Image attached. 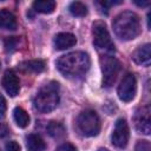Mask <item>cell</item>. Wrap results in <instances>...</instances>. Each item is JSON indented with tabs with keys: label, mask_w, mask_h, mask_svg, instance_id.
Returning <instances> with one entry per match:
<instances>
[{
	"label": "cell",
	"mask_w": 151,
	"mask_h": 151,
	"mask_svg": "<svg viewBox=\"0 0 151 151\" xmlns=\"http://www.w3.org/2000/svg\"><path fill=\"white\" fill-rule=\"evenodd\" d=\"M114 34L122 40H132L140 33V20L139 17L131 12L125 11L116 15L112 22Z\"/></svg>",
	"instance_id": "2"
},
{
	"label": "cell",
	"mask_w": 151,
	"mask_h": 151,
	"mask_svg": "<svg viewBox=\"0 0 151 151\" xmlns=\"http://www.w3.org/2000/svg\"><path fill=\"white\" fill-rule=\"evenodd\" d=\"M137 93V79L133 73H126L119 86H118V97L122 101H131Z\"/></svg>",
	"instance_id": "7"
},
{
	"label": "cell",
	"mask_w": 151,
	"mask_h": 151,
	"mask_svg": "<svg viewBox=\"0 0 151 151\" xmlns=\"http://www.w3.org/2000/svg\"><path fill=\"white\" fill-rule=\"evenodd\" d=\"M134 151H151L150 142L147 140H138L134 147Z\"/></svg>",
	"instance_id": "21"
},
{
	"label": "cell",
	"mask_w": 151,
	"mask_h": 151,
	"mask_svg": "<svg viewBox=\"0 0 151 151\" xmlns=\"http://www.w3.org/2000/svg\"><path fill=\"white\" fill-rule=\"evenodd\" d=\"M32 7L35 12L44 13V14H50L54 11L55 2L52 1V0H37V1L33 2Z\"/></svg>",
	"instance_id": "16"
},
{
	"label": "cell",
	"mask_w": 151,
	"mask_h": 151,
	"mask_svg": "<svg viewBox=\"0 0 151 151\" xmlns=\"http://www.w3.org/2000/svg\"><path fill=\"white\" fill-rule=\"evenodd\" d=\"M20 150H21L20 145L14 140L7 142L5 145V151H20Z\"/></svg>",
	"instance_id": "23"
},
{
	"label": "cell",
	"mask_w": 151,
	"mask_h": 151,
	"mask_svg": "<svg viewBox=\"0 0 151 151\" xmlns=\"http://www.w3.org/2000/svg\"><path fill=\"white\" fill-rule=\"evenodd\" d=\"M55 151H77V147L74 145H72L71 143H64L61 145H59Z\"/></svg>",
	"instance_id": "24"
},
{
	"label": "cell",
	"mask_w": 151,
	"mask_h": 151,
	"mask_svg": "<svg viewBox=\"0 0 151 151\" xmlns=\"http://www.w3.org/2000/svg\"><path fill=\"white\" fill-rule=\"evenodd\" d=\"M136 130L143 134H150L151 132V124H150V107L142 106L139 107L133 117Z\"/></svg>",
	"instance_id": "9"
},
{
	"label": "cell",
	"mask_w": 151,
	"mask_h": 151,
	"mask_svg": "<svg viewBox=\"0 0 151 151\" xmlns=\"http://www.w3.org/2000/svg\"><path fill=\"white\" fill-rule=\"evenodd\" d=\"M19 68L25 72H33V73H40L45 70V61L40 59H33V60H26L19 64Z\"/></svg>",
	"instance_id": "14"
},
{
	"label": "cell",
	"mask_w": 151,
	"mask_h": 151,
	"mask_svg": "<svg viewBox=\"0 0 151 151\" xmlns=\"http://www.w3.org/2000/svg\"><path fill=\"white\" fill-rule=\"evenodd\" d=\"M147 27L150 28V13L147 14Z\"/></svg>",
	"instance_id": "28"
},
{
	"label": "cell",
	"mask_w": 151,
	"mask_h": 151,
	"mask_svg": "<svg viewBox=\"0 0 151 151\" xmlns=\"http://www.w3.org/2000/svg\"><path fill=\"white\" fill-rule=\"evenodd\" d=\"M46 130H47V133H48L51 137H53V138H61V137H64L65 133H66L65 126H64L61 123L55 122V120L50 122L48 125H47V127H46Z\"/></svg>",
	"instance_id": "18"
},
{
	"label": "cell",
	"mask_w": 151,
	"mask_h": 151,
	"mask_svg": "<svg viewBox=\"0 0 151 151\" xmlns=\"http://www.w3.org/2000/svg\"><path fill=\"white\" fill-rule=\"evenodd\" d=\"M59 104V84L57 81H50L45 84L35 94L33 99L34 109L41 113H48L53 111Z\"/></svg>",
	"instance_id": "3"
},
{
	"label": "cell",
	"mask_w": 151,
	"mask_h": 151,
	"mask_svg": "<svg viewBox=\"0 0 151 151\" xmlns=\"http://www.w3.org/2000/svg\"><path fill=\"white\" fill-rule=\"evenodd\" d=\"M70 12L72 15L74 17H85L87 14V7L85 4L80 2V1H73L70 7H68Z\"/></svg>",
	"instance_id": "19"
},
{
	"label": "cell",
	"mask_w": 151,
	"mask_h": 151,
	"mask_svg": "<svg viewBox=\"0 0 151 151\" xmlns=\"http://www.w3.org/2000/svg\"><path fill=\"white\" fill-rule=\"evenodd\" d=\"M132 60L142 66H149L151 63V45L145 44L143 46H139L133 53H132Z\"/></svg>",
	"instance_id": "11"
},
{
	"label": "cell",
	"mask_w": 151,
	"mask_h": 151,
	"mask_svg": "<svg viewBox=\"0 0 151 151\" xmlns=\"http://www.w3.org/2000/svg\"><path fill=\"white\" fill-rule=\"evenodd\" d=\"M6 111H7V103L5 97L0 93V119H2L6 116Z\"/></svg>",
	"instance_id": "22"
},
{
	"label": "cell",
	"mask_w": 151,
	"mask_h": 151,
	"mask_svg": "<svg viewBox=\"0 0 151 151\" xmlns=\"http://www.w3.org/2000/svg\"><path fill=\"white\" fill-rule=\"evenodd\" d=\"M8 133H9V127H8L6 124L0 123V138L6 137Z\"/></svg>",
	"instance_id": "26"
},
{
	"label": "cell",
	"mask_w": 151,
	"mask_h": 151,
	"mask_svg": "<svg viewBox=\"0 0 151 151\" xmlns=\"http://www.w3.org/2000/svg\"><path fill=\"white\" fill-rule=\"evenodd\" d=\"M26 146L28 151H45L46 143L40 136L31 133L26 137Z\"/></svg>",
	"instance_id": "15"
},
{
	"label": "cell",
	"mask_w": 151,
	"mask_h": 151,
	"mask_svg": "<svg viewBox=\"0 0 151 151\" xmlns=\"http://www.w3.org/2000/svg\"><path fill=\"white\" fill-rule=\"evenodd\" d=\"M99 61L103 72V86L109 88L114 84L117 76L122 68L120 61L112 55H101Z\"/></svg>",
	"instance_id": "6"
},
{
	"label": "cell",
	"mask_w": 151,
	"mask_h": 151,
	"mask_svg": "<svg viewBox=\"0 0 151 151\" xmlns=\"http://www.w3.org/2000/svg\"><path fill=\"white\" fill-rule=\"evenodd\" d=\"M129 137H130V130H129V125L126 123V120L124 118H119L116 122L113 132H112V144L116 147L123 149L127 145L129 142Z\"/></svg>",
	"instance_id": "8"
},
{
	"label": "cell",
	"mask_w": 151,
	"mask_h": 151,
	"mask_svg": "<svg viewBox=\"0 0 151 151\" xmlns=\"http://www.w3.org/2000/svg\"><path fill=\"white\" fill-rule=\"evenodd\" d=\"M134 4L137 5V6H139V7H147L149 5H150V1L149 0H145V1H139V0H134Z\"/></svg>",
	"instance_id": "27"
},
{
	"label": "cell",
	"mask_w": 151,
	"mask_h": 151,
	"mask_svg": "<svg viewBox=\"0 0 151 151\" xmlns=\"http://www.w3.org/2000/svg\"><path fill=\"white\" fill-rule=\"evenodd\" d=\"M55 65L59 72L67 78H83L87 73L91 61L87 53L77 51L61 55Z\"/></svg>",
	"instance_id": "1"
},
{
	"label": "cell",
	"mask_w": 151,
	"mask_h": 151,
	"mask_svg": "<svg viewBox=\"0 0 151 151\" xmlns=\"http://www.w3.org/2000/svg\"><path fill=\"white\" fill-rule=\"evenodd\" d=\"M97 151H109V150H107V149H105V147H99Z\"/></svg>",
	"instance_id": "29"
},
{
	"label": "cell",
	"mask_w": 151,
	"mask_h": 151,
	"mask_svg": "<svg viewBox=\"0 0 151 151\" xmlns=\"http://www.w3.org/2000/svg\"><path fill=\"white\" fill-rule=\"evenodd\" d=\"M13 117H14V122L17 123V125L19 127H21V129L26 127L29 124V116H28V113L24 109H21L19 106L14 107V110H13Z\"/></svg>",
	"instance_id": "17"
},
{
	"label": "cell",
	"mask_w": 151,
	"mask_h": 151,
	"mask_svg": "<svg viewBox=\"0 0 151 151\" xmlns=\"http://www.w3.org/2000/svg\"><path fill=\"white\" fill-rule=\"evenodd\" d=\"M123 1H120V0H113V1H99L98 4L100 5V6H103V7H105V8H110V7H112V6H114V5H119V4H122Z\"/></svg>",
	"instance_id": "25"
},
{
	"label": "cell",
	"mask_w": 151,
	"mask_h": 151,
	"mask_svg": "<svg viewBox=\"0 0 151 151\" xmlns=\"http://www.w3.org/2000/svg\"><path fill=\"white\" fill-rule=\"evenodd\" d=\"M77 44V38L72 33L61 32L54 37V46L57 50H66Z\"/></svg>",
	"instance_id": "12"
},
{
	"label": "cell",
	"mask_w": 151,
	"mask_h": 151,
	"mask_svg": "<svg viewBox=\"0 0 151 151\" xmlns=\"http://www.w3.org/2000/svg\"><path fill=\"white\" fill-rule=\"evenodd\" d=\"M18 44H19V39L17 37H6L4 39V46H5V50L6 52H14L18 47Z\"/></svg>",
	"instance_id": "20"
},
{
	"label": "cell",
	"mask_w": 151,
	"mask_h": 151,
	"mask_svg": "<svg viewBox=\"0 0 151 151\" xmlns=\"http://www.w3.org/2000/svg\"><path fill=\"white\" fill-rule=\"evenodd\" d=\"M92 34H93V45L105 52H114V44L111 39L106 24L101 20L93 22L92 26Z\"/></svg>",
	"instance_id": "5"
},
{
	"label": "cell",
	"mask_w": 151,
	"mask_h": 151,
	"mask_svg": "<svg viewBox=\"0 0 151 151\" xmlns=\"http://www.w3.org/2000/svg\"><path fill=\"white\" fill-rule=\"evenodd\" d=\"M2 86L5 88V91L11 96V97H15L19 94L20 91V81L18 76L14 73V71L12 70H7L2 77Z\"/></svg>",
	"instance_id": "10"
},
{
	"label": "cell",
	"mask_w": 151,
	"mask_h": 151,
	"mask_svg": "<svg viewBox=\"0 0 151 151\" xmlns=\"http://www.w3.org/2000/svg\"><path fill=\"white\" fill-rule=\"evenodd\" d=\"M77 126L83 136L93 137L97 136L100 131V119L94 111L86 110L78 116Z\"/></svg>",
	"instance_id": "4"
},
{
	"label": "cell",
	"mask_w": 151,
	"mask_h": 151,
	"mask_svg": "<svg viewBox=\"0 0 151 151\" xmlns=\"http://www.w3.org/2000/svg\"><path fill=\"white\" fill-rule=\"evenodd\" d=\"M0 67H1V63H0Z\"/></svg>",
	"instance_id": "30"
},
{
	"label": "cell",
	"mask_w": 151,
	"mask_h": 151,
	"mask_svg": "<svg viewBox=\"0 0 151 151\" xmlns=\"http://www.w3.org/2000/svg\"><path fill=\"white\" fill-rule=\"evenodd\" d=\"M18 26L15 15L7 8L0 9V28L14 31Z\"/></svg>",
	"instance_id": "13"
}]
</instances>
